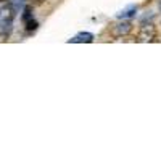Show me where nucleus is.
<instances>
[{
    "label": "nucleus",
    "mask_w": 161,
    "mask_h": 161,
    "mask_svg": "<svg viewBox=\"0 0 161 161\" xmlns=\"http://www.w3.org/2000/svg\"><path fill=\"white\" fill-rule=\"evenodd\" d=\"M159 10H161V0H159Z\"/></svg>",
    "instance_id": "0eeeda50"
},
{
    "label": "nucleus",
    "mask_w": 161,
    "mask_h": 161,
    "mask_svg": "<svg viewBox=\"0 0 161 161\" xmlns=\"http://www.w3.org/2000/svg\"><path fill=\"white\" fill-rule=\"evenodd\" d=\"M136 13H137V8L130 5V7H127L126 10L119 11V13H118V18H119V19H126V18H130V16H134Z\"/></svg>",
    "instance_id": "423d86ee"
},
{
    "label": "nucleus",
    "mask_w": 161,
    "mask_h": 161,
    "mask_svg": "<svg viewBox=\"0 0 161 161\" xmlns=\"http://www.w3.org/2000/svg\"><path fill=\"white\" fill-rule=\"evenodd\" d=\"M16 15V8L10 0H0V42H5L13 29V19Z\"/></svg>",
    "instance_id": "f257e3e1"
},
{
    "label": "nucleus",
    "mask_w": 161,
    "mask_h": 161,
    "mask_svg": "<svg viewBox=\"0 0 161 161\" xmlns=\"http://www.w3.org/2000/svg\"><path fill=\"white\" fill-rule=\"evenodd\" d=\"M158 36V29L153 23H148V24H143L139 34H137V42L140 44H148V42H153Z\"/></svg>",
    "instance_id": "7ed1b4c3"
},
{
    "label": "nucleus",
    "mask_w": 161,
    "mask_h": 161,
    "mask_svg": "<svg viewBox=\"0 0 161 161\" xmlns=\"http://www.w3.org/2000/svg\"><path fill=\"white\" fill-rule=\"evenodd\" d=\"M130 31H132V23H130L129 19H119L118 23L111 24L110 29H108L110 37H113V39L126 37V36L130 34Z\"/></svg>",
    "instance_id": "f03ea898"
},
{
    "label": "nucleus",
    "mask_w": 161,
    "mask_h": 161,
    "mask_svg": "<svg viewBox=\"0 0 161 161\" xmlns=\"http://www.w3.org/2000/svg\"><path fill=\"white\" fill-rule=\"evenodd\" d=\"M92 40H93V34H90V32H79L74 37H71L68 42L69 44H90Z\"/></svg>",
    "instance_id": "20e7f679"
},
{
    "label": "nucleus",
    "mask_w": 161,
    "mask_h": 161,
    "mask_svg": "<svg viewBox=\"0 0 161 161\" xmlns=\"http://www.w3.org/2000/svg\"><path fill=\"white\" fill-rule=\"evenodd\" d=\"M23 21H24V26H26V29H28V31H34L37 28V21L34 19V16H32V13H31L29 8H24Z\"/></svg>",
    "instance_id": "39448f33"
}]
</instances>
